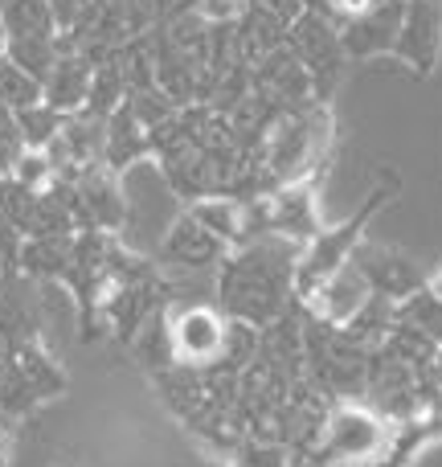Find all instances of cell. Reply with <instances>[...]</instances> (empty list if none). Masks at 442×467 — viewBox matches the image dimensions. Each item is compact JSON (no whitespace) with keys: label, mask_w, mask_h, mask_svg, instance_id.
I'll return each instance as SVG.
<instances>
[{"label":"cell","mask_w":442,"mask_h":467,"mask_svg":"<svg viewBox=\"0 0 442 467\" xmlns=\"http://www.w3.org/2000/svg\"><path fill=\"white\" fill-rule=\"evenodd\" d=\"M299 250L303 246L283 238V234H266V238L230 250L218 266V279H213L218 307L230 320L254 324V328H266L279 316H287L291 299H295Z\"/></svg>","instance_id":"obj_1"},{"label":"cell","mask_w":442,"mask_h":467,"mask_svg":"<svg viewBox=\"0 0 442 467\" xmlns=\"http://www.w3.org/2000/svg\"><path fill=\"white\" fill-rule=\"evenodd\" d=\"M119 185H123V230L115 234V238L144 258L156 254V246L164 242L169 226L185 213L180 193L169 185V177H164V169L156 164V156L123 169Z\"/></svg>","instance_id":"obj_2"},{"label":"cell","mask_w":442,"mask_h":467,"mask_svg":"<svg viewBox=\"0 0 442 467\" xmlns=\"http://www.w3.org/2000/svg\"><path fill=\"white\" fill-rule=\"evenodd\" d=\"M397 431L389 427V419H381L373 406L340 402L328 410L324 435L315 443L312 467H369L385 463L394 455Z\"/></svg>","instance_id":"obj_3"},{"label":"cell","mask_w":442,"mask_h":467,"mask_svg":"<svg viewBox=\"0 0 442 467\" xmlns=\"http://www.w3.org/2000/svg\"><path fill=\"white\" fill-rule=\"evenodd\" d=\"M394 193H397V181L389 189L381 185L377 193H373L369 202H365L348 222H340L336 230H320L303 250H299V263H295V299H307L324 279H328V275H336L340 266L353 258V250L365 242V230H369L373 213H377Z\"/></svg>","instance_id":"obj_4"},{"label":"cell","mask_w":442,"mask_h":467,"mask_svg":"<svg viewBox=\"0 0 442 467\" xmlns=\"http://www.w3.org/2000/svg\"><path fill=\"white\" fill-rule=\"evenodd\" d=\"M169 337L177 365L189 369H210L221 361L225 337H230V316L218 304H169Z\"/></svg>","instance_id":"obj_5"},{"label":"cell","mask_w":442,"mask_h":467,"mask_svg":"<svg viewBox=\"0 0 442 467\" xmlns=\"http://www.w3.org/2000/svg\"><path fill=\"white\" fill-rule=\"evenodd\" d=\"M287 46L291 54L303 62V70L312 74V87H315V103H324V95L332 90V82L340 78L344 70L348 54L340 46V29L320 13H303L287 33Z\"/></svg>","instance_id":"obj_6"},{"label":"cell","mask_w":442,"mask_h":467,"mask_svg":"<svg viewBox=\"0 0 442 467\" xmlns=\"http://www.w3.org/2000/svg\"><path fill=\"white\" fill-rule=\"evenodd\" d=\"M250 90L279 115L283 111H303V107L315 103L312 74H307L303 62L291 54V46L271 49L262 62H254V70H250Z\"/></svg>","instance_id":"obj_7"},{"label":"cell","mask_w":442,"mask_h":467,"mask_svg":"<svg viewBox=\"0 0 442 467\" xmlns=\"http://www.w3.org/2000/svg\"><path fill=\"white\" fill-rule=\"evenodd\" d=\"M230 254V246L218 238V234H210L201 226V222L193 218V213H180L177 222L169 226V234H164V242L156 246V263L160 266H172V271H218L221 258Z\"/></svg>","instance_id":"obj_8"},{"label":"cell","mask_w":442,"mask_h":467,"mask_svg":"<svg viewBox=\"0 0 442 467\" xmlns=\"http://www.w3.org/2000/svg\"><path fill=\"white\" fill-rule=\"evenodd\" d=\"M70 185H74V197H78V230H103V234L123 230L119 172H111L107 164H90Z\"/></svg>","instance_id":"obj_9"},{"label":"cell","mask_w":442,"mask_h":467,"mask_svg":"<svg viewBox=\"0 0 442 467\" xmlns=\"http://www.w3.org/2000/svg\"><path fill=\"white\" fill-rule=\"evenodd\" d=\"M0 337L13 348L41 340V283L16 266L0 271Z\"/></svg>","instance_id":"obj_10"},{"label":"cell","mask_w":442,"mask_h":467,"mask_svg":"<svg viewBox=\"0 0 442 467\" xmlns=\"http://www.w3.org/2000/svg\"><path fill=\"white\" fill-rule=\"evenodd\" d=\"M394 54L418 74L435 70L438 57H442V8H438V0H406Z\"/></svg>","instance_id":"obj_11"},{"label":"cell","mask_w":442,"mask_h":467,"mask_svg":"<svg viewBox=\"0 0 442 467\" xmlns=\"http://www.w3.org/2000/svg\"><path fill=\"white\" fill-rule=\"evenodd\" d=\"M353 263L365 271V279H369L373 296H385V299H394V304H402L406 296L422 291V271H418V263H414L406 250H397V246L361 242V246L353 250Z\"/></svg>","instance_id":"obj_12"},{"label":"cell","mask_w":442,"mask_h":467,"mask_svg":"<svg viewBox=\"0 0 442 467\" xmlns=\"http://www.w3.org/2000/svg\"><path fill=\"white\" fill-rule=\"evenodd\" d=\"M373 299V287L369 279H365V271L348 258L344 266H340L336 275H328V279L320 283V287L312 291V296L303 299V312L315 316V320L324 324H336V328H344L348 320H353L356 312H361L365 304Z\"/></svg>","instance_id":"obj_13"},{"label":"cell","mask_w":442,"mask_h":467,"mask_svg":"<svg viewBox=\"0 0 442 467\" xmlns=\"http://www.w3.org/2000/svg\"><path fill=\"white\" fill-rule=\"evenodd\" d=\"M402 13H406V0H377L369 13L340 25V46H344V54L348 57L394 54L397 29H402Z\"/></svg>","instance_id":"obj_14"},{"label":"cell","mask_w":442,"mask_h":467,"mask_svg":"<svg viewBox=\"0 0 442 467\" xmlns=\"http://www.w3.org/2000/svg\"><path fill=\"white\" fill-rule=\"evenodd\" d=\"M152 156V131L136 119L128 103L119 107L115 115H107V131H103V164L111 172H123L131 164L148 161Z\"/></svg>","instance_id":"obj_15"},{"label":"cell","mask_w":442,"mask_h":467,"mask_svg":"<svg viewBox=\"0 0 442 467\" xmlns=\"http://www.w3.org/2000/svg\"><path fill=\"white\" fill-rule=\"evenodd\" d=\"M90 95V66L78 57V49H62L54 70L41 82V103H49L62 115H78Z\"/></svg>","instance_id":"obj_16"},{"label":"cell","mask_w":442,"mask_h":467,"mask_svg":"<svg viewBox=\"0 0 442 467\" xmlns=\"http://www.w3.org/2000/svg\"><path fill=\"white\" fill-rule=\"evenodd\" d=\"M74 254V234H37V238L21 242L16 254V271L29 275L33 283H62L70 271Z\"/></svg>","instance_id":"obj_17"},{"label":"cell","mask_w":442,"mask_h":467,"mask_svg":"<svg viewBox=\"0 0 442 467\" xmlns=\"http://www.w3.org/2000/svg\"><path fill=\"white\" fill-rule=\"evenodd\" d=\"M0 21H5L8 41H57L62 37L49 0H8L0 8Z\"/></svg>","instance_id":"obj_18"},{"label":"cell","mask_w":442,"mask_h":467,"mask_svg":"<svg viewBox=\"0 0 442 467\" xmlns=\"http://www.w3.org/2000/svg\"><path fill=\"white\" fill-rule=\"evenodd\" d=\"M189 213L210 234H218L225 246H246V213H242V202H233V197H201V202L189 205Z\"/></svg>","instance_id":"obj_19"},{"label":"cell","mask_w":442,"mask_h":467,"mask_svg":"<svg viewBox=\"0 0 442 467\" xmlns=\"http://www.w3.org/2000/svg\"><path fill=\"white\" fill-rule=\"evenodd\" d=\"M123 103H128V82H123L119 66L115 62L95 66V70H90V95H87V107H82V111L107 119V115H115Z\"/></svg>","instance_id":"obj_20"},{"label":"cell","mask_w":442,"mask_h":467,"mask_svg":"<svg viewBox=\"0 0 442 467\" xmlns=\"http://www.w3.org/2000/svg\"><path fill=\"white\" fill-rule=\"evenodd\" d=\"M16 119V131H21L25 148H33V152H46L49 144L57 140V131H62V111H54L49 103H33V107H21V111H13Z\"/></svg>","instance_id":"obj_21"},{"label":"cell","mask_w":442,"mask_h":467,"mask_svg":"<svg viewBox=\"0 0 442 467\" xmlns=\"http://www.w3.org/2000/svg\"><path fill=\"white\" fill-rule=\"evenodd\" d=\"M397 320L418 328L422 337H430L435 345H442V299H435L427 287L406 296L402 304H397Z\"/></svg>","instance_id":"obj_22"},{"label":"cell","mask_w":442,"mask_h":467,"mask_svg":"<svg viewBox=\"0 0 442 467\" xmlns=\"http://www.w3.org/2000/svg\"><path fill=\"white\" fill-rule=\"evenodd\" d=\"M33 103H41V82L0 54V107L5 111H21V107H33Z\"/></svg>","instance_id":"obj_23"},{"label":"cell","mask_w":442,"mask_h":467,"mask_svg":"<svg viewBox=\"0 0 442 467\" xmlns=\"http://www.w3.org/2000/svg\"><path fill=\"white\" fill-rule=\"evenodd\" d=\"M8 177L16 181V185H25V189H49L54 185V164H49V156L46 152H33V148H25V156L21 161L13 164V172H8Z\"/></svg>","instance_id":"obj_24"},{"label":"cell","mask_w":442,"mask_h":467,"mask_svg":"<svg viewBox=\"0 0 442 467\" xmlns=\"http://www.w3.org/2000/svg\"><path fill=\"white\" fill-rule=\"evenodd\" d=\"M21 156H25V140H21V131H16L13 111H0V172L8 177Z\"/></svg>","instance_id":"obj_25"},{"label":"cell","mask_w":442,"mask_h":467,"mask_svg":"<svg viewBox=\"0 0 442 467\" xmlns=\"http://www.w3.org/2000/svg\"><path fill=\"white\" fill-rule=\"evenodd\" d=\"M377 5V0H320V8H315V13L320 16H328L332 25H348V21H356V16L361 13H369V8Z\"/></svg>","instance_id":"obj_26"},{"label":"cell","mask_w":442,"mask_h":467,"mask_svg":"<svg viewBox=\"0 0 442 467\" xmlns=\"http://www.w3.org/2000/svg\"><path fill=\"white\" fill-rule=\"evenodd\" d=\"M430 381L442 389V345L435 348V357H430Z\"/></svg>","instance_id":"obj_27"},{"label":"cell","mask_w":442,"mask_h":467,"mask_svg":"<svg viewBox=\"0 0 442 467\" xmlns=\"http://www.w3.org/2000/svg\"><path fill=\"white\" fill-rule=\"evenodd\" d=\"M422 287H427V291H430V296H435V299H442V266H438L435 275H430L427 283H422Z\"/></svg>","instance_id":"obj_28"},{"label":"cell","mask_w":442,"mask_h":467,"mask_svg":"<svg viewBox=\"0 0 442 467\" xmlns=\"http://www.w3.org/2000/svg\"><path fill=\"white\" fill-rule=\"evenodd\" d=\"M5 46H8V33H5V21H0V54H5Z\"/></svg>","instance_id":"obj_29"},{"label":"cell","mask_w":442,"mask_h":467,"mask_svg":"<svg viewBox=\"0 0 442 467\" xmlns=\"http://www.w3.org/2000/svg\"><path fill=\"white\" fill-rule=\"evenodd\" d=\"M0 185H5V172H0Z\"/></svg>","instance_id":"obj_30"},{"label":"cell","mask_w":442,"mask_h":467,"mask_svg":"<svg viewBox=\"0 0 442 467\" xmlns=\"http://www.w3.org/2000/svg\"><path fill=\"white\" fill-rule=\"evenodd\" d=\"M0 467H5V460H0Z\"/></svg>","instance_id":"obj_31"}]
</instances>
